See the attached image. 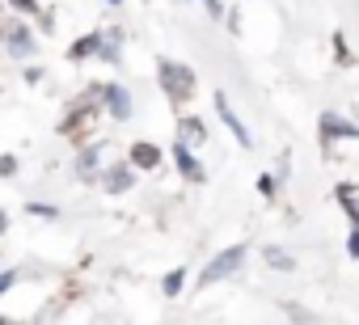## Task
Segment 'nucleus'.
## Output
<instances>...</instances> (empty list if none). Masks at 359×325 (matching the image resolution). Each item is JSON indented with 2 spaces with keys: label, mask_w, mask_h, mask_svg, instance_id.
I'll list each match as a JSON object with an SVG mask.
<instances>
[{
  "label": "nucleus",
  "mask_w": 359,
  "mask_h": 325,
  "mask_svg": "<svg viewBox=\"0 0 359 325\" xmlns=\"http://www.w3.org/2000/svg\"><path fill=\"white\" fill-rule=\"evenodd\" d=\"M156 76H161V89L169 93V102H187L195 93V72L187 64H173V60H161L156 64Z\"/></svg>",
  "instance_id": "f257e3e1"
},
{
  "label": "nucleus",
  "mask_w": 359,
  "mask_h": 325,
  "mask_svg": "<svg viewBox=\"0 0 359 325\" xmlns=\"http://www.w3.org/2000/svg\"><path fill=\"white\" fill-rule=\"evenodd\" d=\"M241 262H245V245H233V249H224V254L212 258V266L199 275V283H203V287H208V283H220V279H229Z\"/></svg>",
  "instance_id": "f03ea898"
},
{
  "label": "nucleus",
  "mask_w": 359,
  "mask_h": 325,
  "mask_svg": "<svg viewBox=\"0 0 359 325\" xmlns=\"http://www.w3.org/2000/svg\"><path fill=\"white\" fill-rule=\"evenodd\" d=\"M102 97H106V106H110L114 118H127L131 114V93L123 85H102Z\"/></svg>",
  "instance_id": "7ed1b4c3"
},
{
  "label": "nucleus",
  "mask_w": 359,
  "mask_h": 325,
  "mask_svg": "<svg viewBox=\"0 0 359 325\" xmlns=\"http://www.w3.org/2000/svg\"><path fill=\"white\" fill-rule=\"evenodd\" d=\"M216 110H220V118L229 123V131H233V135H237V139H241V144L250 148V131H245V123H241V118L233 114V106H229V97H224V93H216Z\"/></svg>",
  "instance_id": "20e7f679"
},
{
  "label": "nucleus",
  "mask_w": 359,
  "mask_h": 325,
  "mask_svg": "<svg viewBox=\"0 0 359 325\" xmlns=\"http://www.w3.org/2000/svg\"><path fill=\"white\" fill-rule=\"evenodd\" d=\"M131 165H140V170H156V165H161V148L148 144V139H140V144L131 148Z\"/></svg>",
  "instance_id": "39448f33"
},
{
  "label": "nucleus",
  "mask_w": 359,
  "mask_h": 325,
  "mask_svg": "<svg viewBox=\"0 0 359 325\" xmlns=\"http://www.w3.org/2000/svg\"><path fill=\"white\" fill-rule=\"evenodd\" d=\"M173 160H177V170H182L191 182H203V165L191 156V148H187V144H177V148H173Z\"/></svg>",
  "instance_id": "423d86ee"
},
{
  "label": "nucleus",
  "mask_w": 359,
  "mask_h": 325,
  "mask_svg": "<svg viewBox=\"0 0 359 325\" xmlns=\"http://www.w3.org/2000/svg\"><path fill=\"white\" fill-rule=\"evenodd\" d=\"M9 51L22 60V55H34V34L26 30V26H13L9 30Z\"/></svg>",
  "instance_id": "0eeeda50"
},
{
  "label": "nucleus",
  "mask_w": 359,
  "mask_h": 325,
  "mask_svg": "<svg viewBox=\"0 0 359 325\" xmlns=\"http://www.w3.org/2000/svg\"><path fill=\"white\" fill-rule=\"evenodd\" d=\"M321 131H325V139H338V135H359V127L342 123L338 114H325V118H321Z\"/></svg>",
  "instance_id": "6e6552de"
},
{
  "label": "nucleus",
  "mask_w": 359,
  "mask_h": 325,
  "mask_svg": "<svg viewBox=\"0 0 359 325\" xmlns=\"http://www.w3.org/2000/svg\"><path fill=\"white\" fill-rule=\"evenodd\" d=\"M97 51H102V34H85V39L72 43L68 55H72V60H85V55H97Z\"/></svg>",
  "instance_id": "1a4fd4ad"
},
{
  "label": "nucleus",
  "mask_w": 359,
  "mask_h": 325,
  "mask_svg": "<svg viewBox=\"0 0 359 325\" xmlns=\"http://www.w3.org/2000/svg\"><path fill=\"white\" fill-rule=\"evenodd\" d=\"M131 182H135V178H131V170H123V165L106 174V191H110V195H123V191H131Z\"/></svg>",
  "instance_id": "9d476101"
},
{
  "label": "nucleus",
  "mask_w": 359,
  "mask_h": 325,
  "mask_svg": "<svg viewBox=\"0 0 359 325\" xmlns=\"http://www.w3.org/2000/svg\"><path fill=\"white\" fill-rule=\"evenodd\" d=\"M177 131H182V144H199V139L208 135L199 118H182V127H177Z\"/></svg>",
  "instance_id": "9b49d317"
},
{
  "label": "nucleus",
  "mask_w": 359,
  "mask_h": 325,
  "mask_svg": "<svg viewBox=\"0 0 359 325\" xmlns=\"http://www.w3.org/2000/svg\"><path fill=\"white\" fill-rule=\"evenodd\" d=\"M97 55H102L106 64H114V60H118V30H110V34L102 39V51H97Z\"/></svg>",
  "instance_id": "f8f14e48"
},
{
  "label": "nucleus",
  "mask_w": 359,
  "mask_h": 325,
  "mask_svg": "<svg viewBox=\"0 0 359 325\" xmlns=\"http://www.w3.org/2000/svg\"><path fill=\"white\" fill-rule=\"evenodd\" d=\"M342 207H346V216H351V224H355V237H351V254L359 258V207H355V199H342Z\"/></svg>",
  "instance_id": "ddd939ff"
},
{
  "label": "nucleus",
  "mask_w": 359,
  "mask_h": 325,
  "mask_svg": "<svg viewBox=\"0 0 359 325\" xmlns=\"http://www.w3.org/2000/svg\"><path fill=\"white\" fill-rule=\"evenodd\" d=\"M266 262H271V266H275V270H292V266H296V262H292V258H287V254H283V249H275V245H271V249H266Z\"/></svg>",
  "instance_id": "4468645a"
},
{
  "label": "nucleus",
  "mask_w": 359,
  "mask_h": 325,
  "mask_svg": "<svg viewBox=\"0 0 359 325\" xmlns=\"http://www.w3.org/2000/svg\"><path fill=\"white\" fill-rule=\"evenodd\" d=\"M182 279H187L182 270H169V275H165V296H177V291H182Z\"/></svg>",
  "instance_id": "2eb2a0df"
},
{
  "label": "nucleus",
  "mask_w": 359,
  "mask_h": 325,
  "mask_svg": "<svg viewBox=\"0 0 359 325\" xmlns=\"http://www.w3.org/2000/svg\"><path fill=\"white\" fill-rule=\"evenodd\" d=\"M93 165H97V148L81 152V178H89V174H93Z\"/></svg>",
  "instance_id": "dca6fc26"
},
{
  "label": "nucleus",
  "mask_w": 359,
  "mask_h": 325,
  "mask_svg": "<svg viewBox=\"0 0 359 325\" xmlns=\"http://www.w3.org/2000/svg\"><path fill=\"white\" fill-rule=\"evenodd\" d=\"M9 9H18V13L34 18V13H39V0H9Z\"/></svg>",
  "instance_id": "f3484780"
},
{
  "label": "nucleus",
  "mask_w": 359,
  "mask_h": 325,
  "mask_svg": "<svg viewBox=\"0 0 359 325\" xmlns=\"http://www.w3.org/2000/svg\"><path fill=\"white\" fill-rule=\"evenodd\" d=\"M13 174H18V156L5 152V156H0V178H13Z\"/></svg>",
  "instance_id": "a211bd4d"
},
{
  "label": "nucleus",
  "mask_w": 359,
  "mask_h": 325,
  "mask_svg": "<svg viewBox=\"0 0 359 325\" xmlns=\"http://www.w3.org/2000/svg\"><path fill=\"white\" fill-rule=\"evenodd\" d=\"M26 212H30V216H43V220H55V207H47V203H30Z\"/></svg>",
  "instance_id": "6ab92c4d"
},
{
  "label": "nucleus",
  "mask_w": 359,
  "mask_h": 325,
  "mask_svg": "<svg viewBox=\"0 0 359 325\" xmlns=\"http://www.w3.org/2000/svg\"><path fill=\"white\" fill-rule=\"evenodd\" d=\"M13 287V270H5V275H0V291H9Z\"/></svg>",
  "instance_id": "aec40b11"
},
{
  "label": "nucleus",
  "mask_w": 359,
  "mask_h": 325,
  "mask_svg": "<svg viewBox=\"0 0 359 325\" xmlns=\"http://www.w3.org/2000/svg\"><path fill=\"white\" fill-rule=\"evenodd\" d=\"M5 228H9V220H5V212H0V233H5Z\"/></svg>",
  "instance_id": "412c9836"
},
{
  "label": "nucleus",
  "mask_w": 359,
  "mask_h": 325,
  "mask_svg": "<svg viewBox=\"0 0 359 325\" xmlns=\"http://www.w3.org/2000/svg\"><path fill=\"white\" fill-rule=\"evenodd\" d=\"M208 9H212V13H220V5H216V0H208Z\"/></svg>",
  "instance_id": "4be33fe9"
},
{
  "label": "nucleus",
  "mask_w": 359,
  "mask_h": 325,
  "mask_svg": "<svg viewBox=\"0 0 359 325\" xmlns=\"http://www.w3.org/2000/svg\"><path fill=\"white\" fill-rule=\"evenodd\" d=\"M106 5H123V0H106Z\"/></svg>",
  "instance_id": "5701e85b"
}]
</instances>
